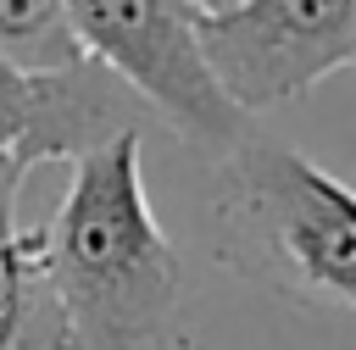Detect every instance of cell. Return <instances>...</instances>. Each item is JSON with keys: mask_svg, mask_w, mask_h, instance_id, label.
<instances>
[{"mask_svg": "<svg viewBox=\"0 0 356 350\" xmlns=\"http://www.w3.org/2000/svg\"><path fill=\"white\" fill-rule=\"evenodd\" d=\"M44 233L72 350H139L172 322L184 267L150 211L139 133L72 161V183Z\"/></svg>", "mask_w": 356, "mask_h": 350, "instance_id": "6da1fadb", "label": "cell"}, {"mask_svg": "<svg viewBox=\"0 0 356 350\" xmlns=\"http://www.w3.org/2000/svg\"><path fill=\"white\" fill-rule=\"evenodd\" d=\"M217 217L250 272L300 300L356 311V189L345 178L250 133L217 161Z\"/></svg>", "mask_w": 356, "mask_h": 350, "instance_id": "7a4b0ae2", "label": "cell"}, {"mask_svg": "<svg viewBox=\"0 0 356 350\" xmlns=\"http://www.w3.org/2000/svg\"><path fill=\"white\" fill-rule=\"evenodd\" d=\"M67 17L83 50L178 139L217 161L250 139V117L228 100L195 39L189 0H67Z\"/></svg>", "mask_w": 356, "mask_h": 350, "instance_id": "3957f363", "label": "cell"}, {"mask_svg": "<svg viewBox=\"0 0 356 350\" xmlns=\"http://www.w3.org/2000/svg\"><path fill=\"white\" fill-rule=\"evenodd\" d=\"M189 22L245 117L356 67V0H222L189 6Z\"/></svg>", "mask_w": 356, "mask_h": 350, "instance_id": "277c9868", "label": "cell"}, {"mask_svg": "<svg viewBox=\"0 0 356 350\" xmlns=\"http://www.w3.org/2000/svg\"><path fill=\"white\" fill-rule=\"evenodd\" d=\"M0 56L17 72H67L89 50L67 17V0H0Z\"/></svg>", "mask_w": 356, "mask_h": 350, "instance_id": "5b68a950", "label": "cell"}]
</instances>
